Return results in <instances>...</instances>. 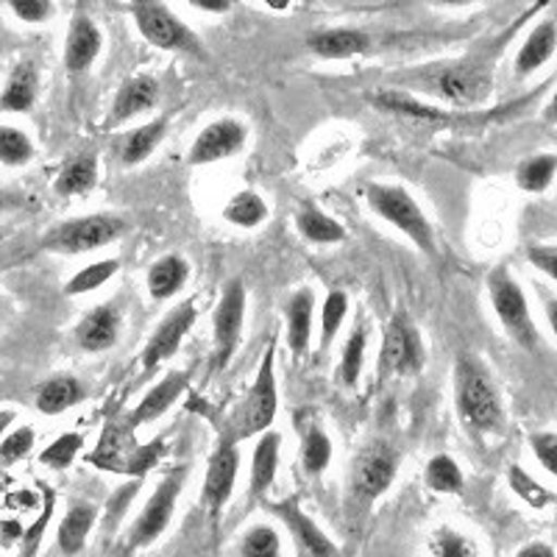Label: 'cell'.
I'll use <instances>...</instances> for the list:
<instances>
[{"instance_id": "cell-1", "label": "cell", "mask_w": 557, "mask_h": 557, "mask_svg": "<svg viewBox=\"0 0 557 557\" xmlns=\"http://www.w3.org/2000/svg\"><path fill=\"white\" fill-rule=\"evenodd\" d=\"M519 26L521 20L513 28H507L499 39L482 45L474 53H466L455 62H435L426 67L407 70L405 76H399L401 84L416 92L435 96L437 101L455 103V107H480L494 92V70L499 53L505 51V45L510 42Z\"/></svg>"}, {"instance_id": "cell-2", "label": "cell", "mask_w": 557, "mask_h": 557, "mask_svg": "<svg viewBox=\"0 0 557 557\" xmlns=\"http://www.w3.org/2000/svg\"><path fill=\"white\" fill-rule=\"evenodd\" d=\"M455 401L460 421L469 430L494 432L502 424V399L485 368L469 355L455 362Z\"/></svg>"}, {"instance_id": "cell-3", "label": "cell", "mask_w": 557, "mask_h": 557, "mask_svg": "<svg viewBox=\"0 0 557 557\" xmlns=\"http://www.w3.org/2000/svg\"><path fill=\"white\" fill-rule=\"evenodd\" d=\"M366 201L368 207L374 209V215L391 223L393 228H399L401 235L416 243L421 251L430 253V257L435 253V235H432L424 209L418 207V201L405 187H396V184H368Z\"/></svg>"}, {"instance_id": "cell-4", "label": "cell", "mask_w": 557, "mask_h": 557, "mask_svg": "<svg viewBox=\"0 0 557 557\" xmlns=\"http://www.w3.org/2000/svg\"><path fill=\"white\" fill-rule=\"evenodd\" d=\"M278 410V393H276V348L273 341L268 343L265 355H262L260 371L253 376V385L248 391V396L243 399V405L237 407L235 418H232V430L226 437L240 444L243 437L260 435L268 432L276 418Z\"/></svg>"}, {"instance_id": "cell-5", "label": "cell", "mask_w": 557, "mask_h": 557, "mask_svg": "<svg viewBox=\"0 0 557 557\" xmlns=\"http://www.w3.org/2000/svg\"><path fill=\"white\" fill-rule=\"evenodd\" d=\"M128 9H132L134 20H137L139 34L151 45H157L162 51H178L190 53L196 59H209L201 39L187 28L184 20H178L168 9L165 0H128Z\"/></svg>"}, {"instance_id": "cell-6", "label": "cell", "mask_w": 557, "mask_h": 557, "mask_svg": "<svg viewBox=\"0 0 557 557\" xmlns=\"http://www.w3.org/2000/svg\"><path fill=\"white\" fill-rule=\"evenodd\" d=\"M123 232H126V221L117 215L73 218V221L53 226L42 237V248L51 253H62V257H73V253L98 251L109 243L121 240Z\"/></svg>"}, {"instance_id": "cell-7", "label": "cell", "mask_w": 557, "mask_h": 557, "mask_svg": "<svg viewBox=\"0 0 557 557\" xmlns=\"http://www.w3.org/2000/svg\"><path fill=\"white\" fill-rule=\"evenodd\" d=\"M487 290H491V305H494L496 318H499L507 335L527 351H535L539 348V332H535L530 305H527V296L519 282L510 276L507 268H496L487 276Z\"/></svg>"}, {"instance_id": "cell-8", "label": "cell", "mask_w": 557, "mask_h": 557, "mask_svg": "<svg viewBox=\"0 0 557 557\" xmlns=\"http://www.w3.org/2000/svg\"><path fill=\"white\" fill-rule=\"evenodd\" d=\"M184 476H187V469L182 466V469H173L165 480L159 482L157 491L151 494V499L146 502V507L139 510L132 530H128V549H146V546H151L153 541L165 535V530L173 521V513H176L178 496H182L184 487Z\"/></svg>"}, {"instance_id": "cell-9", "label": "cell", "mask_w": 557, "mask_h": 557, "mask_svg": "<svg viewBox=\"0 0 557 557\" xmlns=\"http://www.w3.org/2000/svg\"><path fill=\"white\" fill-rule=\"evenodd\" d=\"M243 321H246V287L240 278H232L212 312V371H223L232 362L243 337Z\"/></svg>"}, {"instance_id": "cell-10", "label": "cell", "mask_w": 557, "mask_h": 557, "mask_svg": "<svg viewBox=\"0 0 557 557\" xmlns=\"http://www.w3.org/2000/svg\"><path fill=\"white\" fill-rule=\"evenodd\" d=\"M396 474H399V451L385 441H374L357 455L351 466V494L362 505H371L382 494H387Z\"/></svg>"}, {"instance_id": "cell-11", "label": "cell", "mask_w": 557, "mask_h": 557, "mask_svg": "<svg viewBox=\"0 0 557 557\" xmlns=\"http://www.w3.org/2000/svg\"><path fill=\"white\" fill-rule=\"evenodd\" d=\"M237 474H240V449H237V441L221 437L215 451L209 455L207 476H203L201 487V502L212 519H218L223 513V507L228 505V499L235 494Z\"/></svg>"}, {"instance_id": "cell-12", "label": "cell", "mask_w": 557, "mask_h": 557, "mask_svg": "<svg viewBox=\"0 0 557 557\" xmlns=\"http://www.w3.org/2000/svg\"><path fill=\"white\" fill-rule=\"evenodd\" d=\"M382 374L393 376H410L418 374L424 368V346H421V335L407 318V312H396L387 323L385 346H382L380 357Z\"/></svg>"}, {"instance_id": "cell-13", "label": "cell", "mask_w": 557, "mask_h": 557, "mask_svg": "<svg viewBox=\"0 0 557 557\" xmlns=\"http://www.w3.org/2000/svg\"><path fill=\"white\" fill-rule=\"evenodd\" d=\"M198 321V310L193 305V298L182 301V305L173 307L159 326L153 330V335L148 337L146 348H143V368H157L165 360H171L178 351V346L184 343V337L190 335V330Z\"/></svg>"}, {"instance_id": "cell-14", "label": "cell", "mask_w": 557, "mask_h": 557, "mask_svg": "<svg viewBox=\"0 0 557 557\" xmlns=\"http://www.w3.org/2000/svg\"><path fill=\"white\" fill-rule=\"evenodd\" d=\"M248 139V128L243 126L235 117H221V121L209 123L201 134L196 137V143L190 146V157L187 162L190 165H212V162H221V159L235 157Z\"/></svg>"}, {"instance_id": "cell-15", "label": "cell", "mask_w": 557, "mask_h": 557, "mask_svg": "<svg viewBox=\"0 0 557 557\" xmlns=\"http://www.w3.org/2000/svg\"><path fill=\"white\" fill-rule=\"evenodd\" d=\"M265 507H271V513L285 521L287 530H290L293 539H296V544L301 546L307 555L310 557H337V549H335V544H332L330 535H326V532H323L321 527H318L315 521H312L310 516L301 510V505H298L296 499L273 502V505H265Z\"/></svg>"}, {"instance_id": "cell-16", "label": "cell", "mask_w": 557, "mask_h": 557, "mask_svg": "<svg viewBox=\"0 0 557 557\" xmlns=\"http://www.w3.org/2000/svg\"><path fill=\"white\" fill-rule=\"evenodd\" d=\"M187 385H190V371H171L165 380L146 393V399L134 407V412L126 421V430L134 432L137 426L148 424V421H157L159 416H165V412L176 405L178 396L187 391Z\"/></svg>"}, {"instance_id": "cell-17", "label": "cell", "mask_w": 557, "mask_h": 557, "mask_svg": "<svg viewBox=\"0 0 557 557\" xmlns=\"http://www.w3.org/2000/svg\"><path fill=\"white\" fill-rule=\"evenodd\" d=\"M101 28H98L89 17L78 14V17L70 23L67 42H64V67H67V73L78 76V73L92 67L96 59L101 57Z\"/></svg>"}, {"instance_id": "cell-18", "label": "cell", "mask_w": 557, "mask_h": 557, "mask_svg": "<svg viewBox=\"0 0 557 557\" xmlns=\"http://www.w3.org/2000/svg\"><path fill=\"white\" fill-rule=\"evenodd\" d=\"M117 335H121V312L112 305L96 307L89 315H84V321L78 323L76 330L78 346L89 351V355L112 348L117 343Z\"/></svg>"}, {"instance_id": "cell-19", "label": "cell", "mask_w": 557, "mask_h": 557, "mask_svg": "<svg viewBox=\"0 0 557 557\" xmlns=\"http://www.w3.org/2000/svg\"><path fill=\"white\" fill-rule=\"evenodd\" d=\"M307 48L321 59H351L368 53L371 37L360 28H323L307 39Z\"/></svg>"}, {"instance_id": "cell-20", "label": "cell", "mask_w": 557, "mask_h": 557, "mask_svg": "<svg viewBox=\"0 0 557 557\" xmlns=\"http://www.w3.org/2000/svg\"><path fill=\"white\" fill-rule=\"evenodd\" d=\"M159 98V87L151 76H134L117 89V96H114L112 112H109V126H117V123H126L137 114L148 112L153 109Z\"/></svg>"}, {"instance_id": "cell-21", "label": "cell", "mask_w": 557, "mask_h": 557, "mask_svg": "<svg viewBox=\"0 0 557 557\" xmlns=\"http://www.w3.org/2000/svg\"><path fill=\"white\" fill-rule=\"evenodd\" d=\"M39 96V76L34 62H20L9 73L7 87L0 92V112L9 114H26L32 112Z\"/></svg>"}, {"instance_id": "cell-22", "label": "cell", "mask_w": 557, "mask_h": 557, "mask_svg": "<svg viewBox=\"0 0 557 557\" xmlns=\"http://www.w3.org/2000/svg\"><path fill=\"white\" fill-rule=\"evenodd\" d=\"M278 449H282V437L276 432L268 430V435H262L253 446L251 455V480H248V491H251V499H262L271 491L273 480L278 474Z\"/></svg>"}, {"instance_id": "cell-23", "label": "cell", "mask_w": 557, "mask_h": 557, "mask_svg": "<svg viewBox=\"0 0 557 557\" xmlns=\"http://www.w3.org/2000/svg\"><path fill=\"white\" fill-rule=\"evenodd\" d=\"M368 101L374 103L376 109L391 114H401V117H412V121H424V123H444L451 121V114L446 109H437L432 103L418 101V98L407 96L401 89H380V92H371Z\"/></svg>"}, {"instance_id": "cell-24", "label": "cell", "mask_w": 557, "mask_h": 557, "mask_svg": "<svg viewBox=\"0 0 557 557\" xmlns=\"http://www.w3.org/2000/svg\"><path fill=\"white\" fill-rule=\"evenodd\" d=\"M555 20L546 17L541 26H535L527 34L524 45H521L519 53H516V76L524 78L530 76V73H535L539 67H544V64L555 57Z\"/></svg>"}, {"instance_id": "cell-25", "label": "cell", "mask_w": 557, "mask_h": 557, "mask_svg": "<svg viewBox=\"0 0 557 557\" xmlns=\"http://www.w3.org/2000/svg\"><path fill=\"white\" fill-rule=\"evenodd\" d=\"M190 278V265L178 253H168L159 262H153L151 271H148V293H151L153 301H168V298L176 296Z\"/></svg>"}, {"instance_id": "cell-26", "label": "cell", "mask_w": 557, "mask_h": 557, "mask_svg": "<svg viewBox=\"0 0 557 557\" xmlns=\"http://www.w3.org/2000/svg\"><path fill=\"white\" fill-rule=\"evenodd\" d=\"M312 310H315V296L312 290L301 287L293 293L287 301V343L293 355H305L312 337Z\"/></svg>"}, {"instance_id": "cell-27", "label": "cell", "mask_w": 557, "mask_h": 557, "mask_svg": "<svg viewBox=\"0 0 557 557\" xmlns=\"http://www.w3.org/2000/svg\"><path fill=\"white\" fill-rule=\"evenodd\" d=\"M84 399V385L76 380V376H51L48 382L37 387V405L39 412L45 416H59V412L70 410V407H76L78 401Z\"/></svg>"}, {"instance_id": "cell-28", "label": "cell", "mask_w": 557, "mask_h": 557, "mask_svg": "<svg viewBox=\"0 0 557 557\" xmlns=\"http://www.w3.org/2000/svg\"><path fill=\"white\" fill-rule=\"evenodd\" d=\"M98 521V510L92 505H73L67 510V516L62 519L57 532V541H59V549L62 555L73 557L87 546L89 532L96 527Z\"/></svg>"}, {"instance_id": "cell-29", "label": "cell", "mask_w": 557, "mask_h": 557, "mask_svg": "<svg viewBox=\"0 0 557 557\" xmlns=\"http://www.w3.org/2000/svg\"><path fill=\"white\" fill-rule=\"evenodd\" d=\"M296 228L298 235L305 237V240L315 243V246H332V243L346 240V228H343V223H337L335 218H330L318 207L298 209Z\"/></svg>"}, {"instance_id": "cell-30", "label": "cell", "mask_w": 557, "mask_h": 557, "mask_svg": "<svg viewBox=\"0 0 557 557\" xmlns=\"http://www.w3.org/2000/svg\"><path fill=\"white\" fill-rule=\"evenodd\" d=\"M98 184V159L96 157H76L73 162L59 171L57 182H53V190L62 198L84 196Z\"/></svg>"}, {"instance_id": "cell-31", "label": "cell", "mask_w": 557, "mask_h": 557, "mask_svg": "<svg viewBox=\"0 0 557 557\" xmlns=\"http://www.w3.org/2000/svg\"><path fill=\"white\" fill-rule=\"evenodd\" d=\"M168 123L165 121H153L146 123V126L134 128V132L126 134L121 146V162L123 165H139L146 162L153 151L159 148V143L165 139Z\"/></svg>"}, {"instance_id": "cell-32", "label": "cell", "mask_w": 557, "mask_h": 557, "mask_svg": "<svg viewBox=\"0 0 557 557\" xmlns=\"http://www.w3.org/2000/svg\"><path fill=\"white\" fill-rule=\"evenodd\" d=\"M557 171V157L555 153H535V157L524 159L516 171V182L524 193H544L549 190L552 178H555Z\"/></svg>"}, {"instance_id": "cell-33", "label": "cell", "mask_w": 557, "mask_h": 557, "mask_svg": "<svg viewBox=\"0 0 557 557\" xmlns=\"http://www.w3.org/2000/svg\"><path fill=\"white\" fill-rule=\"evenodd\" d=\"M332 462V441L321 426H310L301 437V469L307 476H321Z\"/></svg>"}, {"instance_id": "cell-34", "label": "cell", "mask_w": 557, "mask_h": 557, "mask_svg": "<svg viewBox=\"0 0 557 557\" xmlns=\"http://www.w3.org/2000/svg\"><path fill=\"white\" fill-rule=\"evenodd\" d=\"M223 218L240 228H257L260 223H265L268 203L253 190H243L223 207Z\"/></svg>"}, {"instance_id": "cell-35", "label": "cell", "mask_w": 557, "mask_h": 557, "mask_svg": "<svg viewBox=\"0 0 557 557\" xmlns=\"http://www.w3.org/2000/svg\"><path fill=\"white\" fill-rule=\"evenodd\" d=\"M426 485H430V491H435V494H462L466 480H462V471L455 462V457H432V460L426 462Z\"/></svg>"}, {"instance_id": "cell-36", "label": "cell", "mask_w": 557, "mask_h": 557, "mask_svg": "<svg viewBox=\"0 0 557 557\" xmlns=\"http://www.w3.org/2000/svg\"><path fill=\"white\" fill-rule=\"evenodd\" d=\"M121 262L117 260H101V262H92V265L82 268L76 276L70 278L67 285H64V293L67 296H87V293H96L98 287H103L109 278L117 273Z\"/></svg>"}, {"instance_id": "cell-37", "label": "cell", "mask_w": 557, "mask_h": 557, "mask_svg": "<svg viewBox=\"0 0 557 557\" xmlns=\"http://www.w3.org/2000/svg\"><path fill=\"white\" fill-rule=\"evenodd\" d=\"M34 159V143L26 132L14 126H0V165L23 168Z\"/></svg>"}, {"instance_id": "cell-38", "label": "cell", "mask_w": 557, "mask_h": 557, "mask_svg": "<svg viewBox=\"0 0 557 557\" xmlns=\"http://www.w3.org/2000/svg\"><path fill=\"white\" fill-rule=\"evenodd\" d=\"M430 557H480V549L455 527H437L430 539Z\"/></svg>"}, {"instance_id": "cell-39", "label": "cell", "mask_w": 557, "mask_h": 557, "mask_svg": "<svg viewBox=\"0 0 557 557\" xmlns=\"http://www.w3.org/2000/svg\"><path fill=\"white\" fill-rule=\"evenodd\" d=\"M237 557H282V539L271 524H257L237 544Z\"/></svg>"}, {"instance_id": "cell-40", "label": "cell", "mask_w": 557, "mask_h": 557, "mask_svg": "<svg viewBox=\"0 0 557 557\" xmlns=\"http://www.w3.org/2000/svg\"><path fill=\"white\" fill-rule=\"evenodd\" d=\"M507 482H510V487L516 491V496H519L521 502H527L530 507H535V510L552 507V502H555V491L532 480L521 466H510V469H507Z\"/></svg>"}, {"instance_id": "cell-41", "label": "cell", "mask_w": 557, "mask_h": 557, "mask_svg": "<svg viewBox=\"0 0 557 557\" xmlns=\"http://www.w3.org/2000/svg\"><path fill=\"white\" fill-rule=\"evenodd\" d=\"M362 362H366V330L362 326H355L351 335H348L346 346H343L341 357V380L343 385L355 387L357 380L362 374Z\"/></svg>"}, {"instance_id": "cell-42", "label": "cell", "mask_w": 557, "mask_h": 557, "mask_svg": "<svg viewBox=\"0 0 557 557\" xmlns=\"http://www.w3.org/2000/svg\"><path fill=\"white\" fill-rule=\"evenodd\" d=\"M82 446H84V437L78 435V432H64V435H59L51 446H45L42 455H39V462L53 471H62L67 469L70 462L76 460Z\"/></svg>"}, {"instance_id": "cell-43", "label": "cell", "mask_w": 557, "mask_h": 557, "mask_svg": "<svg viewBox=\"0 0 557 557\" xmlns=\"http://www.w3.org/2000/svg\"><path fill=\"white\" fill-rule=\"evenodd\" d=\"M348 315V296L343 290H332L323 301L321 310V348L330 346L335 341V335L341 332L343 321Z\"/></svg>"}, {"instance_id": "cell-44", "label": "cell", "mask_w": 557, "mask_h": 557, "mask_svg": "<svg viewBox=\"0 0 557 557\" xmlns=\"http://www.w3.org/2000/svg\"><path fill=\"white\" fill-rule=\"evenodd\" d=\"M34 426H17V430H9L7 435L0 437V457L7 462H17L23 457L32 455L34 449Z\"/></svg>"}, {"instance_id": "cell-45", "label": "cell", "mask_w": 557, "mask_h": 557, "mask_svg": "<svg viewBox=\"0 0 557 557\" xmlns=\"http://www.w3.org/2000/svg\"><path fill=\"white\" fill-rule=\"evenodd\" d=\"M7 7L14 17L23 20V23H32V26L53 17L51 0H7Z\"/></svg>"}, {"instance_id": "cell-46", "label": "cell", "mask_w": 557, "mask_h": 557, "mask_svg": "<svg viewBox=\"0 0 557 557\" xmlns=\"http://www.w3.org/2000/svg\"><path fill=\"white\" fill-rule=\"evenodd\" d=\"M530 446L539 457V462L546 469V474H557V435L555 432H535L530 435Z\"/></svg>"}, {"instance_id": "cell-47", "label": "cell", "mask_w": 557, "mask_h": 557, "mask_svg": "<svg viewBox=\"0 0 557 557\" xmlns=\"http://www.w3.org/2000/svg\"><path fill=\"white\" fill-rule=\"evenodd\" d=\"M527 260L546 273L549 278L557 276V248L555 246H530L527 248Z\"/></svg>"}, {"instance_id": "cell-48", "label": "cell", "mask_w": 557, "mask_h": 557, "mask_svg": "<svg viewBox=\"0 0 557 557\" xmlns=\"http://www.w3.org/2000/svg\"><path fill=\"white\" fill-rule=\"evenodd\" d=\"M190 3H193V7L203 9V12L223 14V12H228V9H232V3H235V0H190Z\"/></svg>"}, {"instance_id": "cell-49", "label": "cell", "mask_w": 557, "mask_h": 557, "mask_svg": "<svg viewBox=\"0 0 557 557\" xmlns=\"http://www.w3.org/2000/svg\"><path fill=\"white\" fill-rule=\"evenodd\" d=\"M516 557H555V549L544 541H535V544H527Z\"/></svg>"}, {"instance_id": "cell-50", "label": "cell", "mask_w": 557, "mask_h": 557, "mask_svg": "<svg viewBox=\"0 0 557 557\" xmlns=\"http://www.w3.org/2000/svg\"><path fill=\"white\" fill-rule=\"evenodd\" d=\"M14 418H17V412H14V410H0V437L7 435L9 430H12Z\"/></svg>"}, {"instance_id": "cell-51", "label": "cell", "mask_w": 557, "mask_h": 557, "mask_svg": "<svg viewBox=\"0 0 557 557\" xmlns=\"http://www.w3.org/2000/svg\"><path fill=\"white\" fill-rule=\"evenodd\" d=\"M12 203H14L12 193H9L7 187H0V212H7V209L12 207Z\"/></svg>"}, {"instance_id": "cell-52", "label": "cell", "mask_w": 557, "mask_h": 557, "mask_svg": "<svg viewBox=\"0 0 557 557\" xmlns=\"http://www.w3.org/2000/svg\"><path fill=\"white\" fill-rule=\"evenodd\" d=\"M432 3H441V7H469L474 0H432Z\"/></svg>"}, {"instance_id": "cell-53", "label": "cell", "mask_w": 557, "mask_h": 557, "mask_svg": "<svg viewBox=\"0 0 557 557\" xmlns=\"http://www.w3.org/2000/svg\"><path fill=\"white\" fill-rule=\"evenodd\" d=\"M0 321H3V298H0Z\"/></svg>"}, {"instance_id": "cell-54", "label": "cell", "mask_w": 557, "mask_h": 557, "mask_svg": "<svg viewBox=\"0 0 557 557\" xmlns=\"http://www.w3.org/2000/svg\"><path fill=\"white\" fill-rule=\"evenodd\" d=\"M307 3H310V0H307Z\"/></svg>"}, {"instance_id": "cell-55", "label": "cell", "mask_w": 557, "mask_h": 557, "mask_svg": "<svg viewBox=\"0 0 557 557\" xmlns=\"http://www.w3.org/2000/svg\"><path fill=\"white\" fill-rule=\"evenodd\" d=\"M0 237H3V235H0Z\"/></svg>"}]
</instances>
